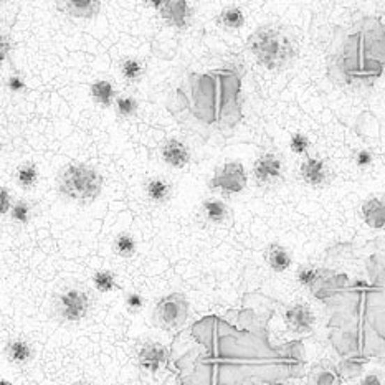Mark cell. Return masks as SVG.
Masks as SVG:
<instances>
[{
	"label": "cell",
	"mask_w": 385,
	"mask_h": 385,
	"mask_svg": "<svg viewBox=\"0 0 385 385\" xmlns=\"http://www.w3.org/2000/svg\"><path fill=\"white\" fill-rule=\"evenodd\" d=\"M169 361V349L164 344L147 341L137 351V364L146 372H158Z\"/></svg>",
	"instance_id": "cell-10"
},
{
	"label": "cell",
	"mask_w": 385,
	"mask_h": 385,
	"mask_svg": "<svg viewBox=\"0 0 385 385\" xmlns=\"http://www.w3.org/2000/svg\"><path fill=\"white\" fill-rule=\"evenodd\" d=\"M144 306H146V299L141 293H137V291H129L126 296H124V308H126V311L131 312V315L141 312L144 310Z\"/></svg>",
	"instance_id": "cell-29"
},
{
	"label": "cell",
	"mask_w": 385,
	"mask_h": 385,
	"mask_svg": "<svg viewBox=\"0 0 385 385\" xmlns=\"http://www.w3.org/2000/svg\"><path fill=\"white\" fill-rule=\"evenodd\" d=\"M296 280L299 285L304 286V288L316 289L317 286L321 285V281L324 280V271L311 265L299 266L296 271Z\"/></svg>",
	"instance_id": "cell-23"
},
{
	"label": "cell",
	"mask_w": 385,
	"mask_h": 385,
	"mask_svg": "<svg viewBox=\"0 0 385 385\" xmlns=\"http://www.w3.org/2000/svg\"><path fill=\"white\" fill-rule=\"evenodd\" d=\"M73 385H93V384L88 382V380H78V382H75Z\"/></svg>",
	"instance_id": "cell-37"
},
{
	"label": "cell",
	"mask_w": 385,
	"mask_h": 385,
	"mask_svg": "<svg viewBox=\"0 0 385 385\" xmlns=\"http://www.w3.org/2000/svg\"><path fill=\"white\" fill-rule=\"evenodd\" d=\"M119 73L128 84H136L144 78L146 63L137 56H124L119 63Z\"/></svg>",
	"instance_id": "cell-19"
},
{
	"label": "cell",
	"mask_w": 385,
	"mask_h": 385,
	"mask_svg": "<svg viewBox=\"0 0 385 385\" xmlns=\"http://www.w3.org/2000/svg\"><path fill=\"white\" fill-rule=\"evenodd\" d=\"M217 24L227 30H240L245 25V13L240 7H227L218 13Z\"/></svg>",
	"instance_id": "cell-22"
},
{
	"label": "cell",
	"mask_w": 385,
	"mask_h": 385,
	"mask_svg": "<svg viewBox=\"0 0 385 385\" xmlns=\"http://www.w3.org/2000/svg\"><path fill=\"white\" fill-rule=\"evenodd\" d=\"M375 266H377V275L385 281V257Z\"/></svg>",
	"instance_id": "cell-34"
},
{
	"label": "cell",
	"mask_w": 385,
	"mask_h": 385,
	"mask_svg": "<svg viewBox=\"0 0 385 385\" xmlns=\"http://www.w3.org/2000/svg\"><path fill=\"white\" fill-rule=\"evenodd\" d=\"M354 163H356L357 167L364 171V169H369L370 165H372V163H374V154L370 151L362 149V151H359L356 154V158H354Z\"/></svg>",
	"instance_id": "cell-31"
},
{
	"label": "cell",
	"mask_w": 385,
	"mask_h": 385,
	"mask_svg": "<svg viewBox=\"0 0 385 385\" xmlns=\"http://www.w3.org/2000/svg\"><path fill=\"white\" fill-rule=\"evenodd\" d=\"M189 316V303L182 293H171L160 298L156 304L154 317L158 324L165 331L182 328Z\"/></svg>",
	"instance_id": "cell-4"
},
{
	"label": "cell",
	"mask_w": 385,
	"mask_h": 385,
	"mask_svg": "<svg viewBox=\"0 0 385 385\" xmlns=\"http://www.w3.org/2000/svg\"><path fill=\"white\" fill-rule=\"evenodd\" d=\"M144 194L146 199L154 205H164L172 199L174 187L172 182L167 177L154 176L147 179L144 183Z\"/></svg>",
	"instance_id": "cell-13"
},
{
	"label": "cell",
	"mask_w": 385,
	"mask_h": 385,
	"mask_svg": "<svg viewBox=\"0 0 385 385\" xmlns=\"http://www.w3.org/2000/svg\"><path fill=\"white\" fill-rule=\"evenodd\" d=\"M10 218L17 225H27V223L32 220V205L24 199L13 202L10 209Z\"/></svg>",
	"instance_id": "cell-27"
},
{
	"label": "cell",
	"mask_w": 385,
	"mask_h": 385,
	"mask_svg": "<svg viewBox=\"0 0 385 385\" xmlns=\"http://www.w3.org/2000/svg\"><path fill=\"white\" fill-rule=\"evenodd\" d=\"M12 205L13 204H12L10 190H8L6 186H2V215H3V217H6V215L10 212Z\"/></svg>",
	"instance_id": "cell-32"
},
{
	"label": "cell",
	"mask_w": 385,
	"mask_h": 385,
	"mask_svg": "<svg viewBox=\"0 0 385 385\" xmlns=\"http://www.w3.org/2000/svg\"><path fill=\"white\" fill-rule=\"evenodd\" d=\"M285 324L294 334H310L316 324V316L306 303H294L285 311Z\"/></svg>",
	"instance_id": "cell-9"
},
{
	"label": "cell",
	"mask_w": 385,
	"mask_h": 385,
	"mask_svg": "<svg viewBox=\"0 0 385 385\" xmlns=\"http://www.w3.org/2000/svg\"><path fill=\"white\" fill-rule=\"evenodd\" d=\"M361 213L370 228H375V230L385 228V194H375L364 200Z\"/></svg>",
	"instance_id": "cell-12"
},
{
	"label": "cell",
	"mask_w": 385,
	"mask_h": 385,
	"mask_svg": "<svg viewBox=\"0 0 385 385\" xmlns=\"http://www.w3.org/2000/svg\"><path fill=\"white\" fill-rule=\"evenodd\" d=\"M289 149L293 154L296 156H310V149H311V141L306 134L303 133H294L289 139Z\"/></svg>",
	"instance_id": "cell-28"
},
{
	"label": "cell",
	"mask_w": 385,
	"mask_h": 385,
	"mask_svg": "<svg viewBox=\"0 0 385 385\" xmlns=\"http://www.w3.org/2000/svg\"><path fill=\"white\" fill-rule=\"evenodd\" d=\"M202 215L205 222L212 223V225H222L228 218V207L227 204L220 199H207L202 204Z\"/></svg>",
	"instance_id": "cell-20"
},
{
	"label": "cell",
	"mask_w": 385,
	"mask_h": 385,
	"mask_svg": "<svg viewBox=\"0 0 385 385\" xmlns=\"http://www.w3.org/2000/svg\"><path fill=\"white\" fill-rule=\"evenodd\" d=\"M89 96H91L93 103L103 107V110L114 106L116 100H118L114 84L110 80H96V82H93L91 86H89Z\"/></svg>",
	"instance_id": "cell-18"
},
{
	"label": "cell",
	"mask_w": 385,
	"mask_h": 385,
	"mask_svg": "<svg viewBox=\"0 0 385 385\" xmlns=\"http://www.w3.org/2000/svg\"><path fill=\"white\" fill-rule=\"evenodd\" d=\"M160 158H163V160L169 165V167L186 169L190 163V151L186 142L172 137V139H167L163 144Z\"/></svg>",
	"instance_id": "cell-11"
},
{
	"label": "cell",
	"mask_w": 385,
	"mask_h": 385,
	"mask_svg": "<svg viewBox=\"0 0 385 385\" xmlns=\"http://www.w3.org/2000/svg\"><path fill=\"white\" fill-rule=\"evenodd\" d=\"M139 110V103L131 95H121L114 103V111L121 119H131Z\"/></svg>",
	"instance_id": "cell-25"
},
{
	"label": "cell",
	"mask_w": 385,
	"mask_h": 385,
	"mask_svg": "<svg viewBox=\"0 0 385 385\" xmlns=\"http://www.w3.org/2000/svg\"><path fill=\"white\" fill-rule=\"evenodd\" d=\"M299 176L306 186L315 187V189H322L329 186L331 182V169L321 158L315 156H306L299 167Z\"/></svg>",
	"instance_id": "cell-8"
},
{
	"label": "cell",
	"mask_w": 385,
	"mask_h": 385,
	"mask_svg": "<svg viewBox=\"0 0 385 385\" xmlns=\"http://www.w3.org/2000/svg\"><path fill=\"white\" fill-rule=\"evenodd\" d=\"M248 177L243 164L239 160H227L215 169V174L210 181V189L217 194L230 197L245 190Z\"/></svg>",
	"instance_id": "cell-3"
},
{
	"label": "cell",
	"mask_w": 385,
	"mask_h": 385,
	"mask_svg": "<svg viewBox=\"0 0 385 385\" xmlns=\"http://www.w3.org/2000/svg\"><path fill=\"white\" fill-rule=\"evenodd\" d=\"M7 52H8L7 37H3V38H2V61H6V58H7Z\"/></svg>",
	"instance_id": "cell-35"
},
{
	"label": "cell",
	"mask_w": 385,
	"mask_h": 385,
	"mask_svg": "<svg viewBox=\"0 0 385 385\" xmlns=\"http://www.w3.org/2000/svg\"><path fill=\"white\" fill-rule=\"evenodd\" d=\"M359 385H384V382H382V377H380L377 372H370L361 380Z\"/></svg>",
	"instance_id": "cell-33"
},
{
	"label": "cell",
	"mask_w": 385,
	"mask_h": 385,
	"mask_svg": "<svg viewBox=\"0 0 385 385\" xmlns=\"http://www.w3.org/2000/svg\"><path fill=\"white\" fill-rule=\"evenodd\" d=\"M149 6L158 8L163 19L176 27L179 30L187 29L192 22V10L190 3L186 0H156V2H147Z\"/></svg>",
	"instance_id": "cell-7"
},
{
	"label": "cell",
	"mask_w": 385,
	"mask_h": 385,
	"mask_svg": "<svg viewBox=\"0 0 385 385\" xmlns=\"http://www.w3.org/2000/svg\"><path fill=\"white\" fill-rule=\"evenodd\" d=\"M93 286H95L96 291L106 294L118 288V280H116V275L111 270H100L93 275Z\"/></svg>",
	"instance_id": "cell-26"
},
{
	"label": "cell",
	"mask_w": 385,
	"mask_h": 385,
	"mask_svg": "<svg viewBox=\"0 0 385 385\" xmlns=\"http://www.w3.org/2000/svg\"><path fill=\"white\" fill-rule=\"evenodd\" d=\"M3 352H6V357L8 362H12L13 365H19V367L27 365L33 359L32 344L27 342L25 339H20V338L10 339V341L6 344Z\"/></svg>",
	"instance_id": "cell-15"
},
{
	"label": "cell",
	"mask_w": 385,
	"mask_h": 385,
	"mask_svg": "<svg viewBox=\"0 0 385 385\" xmlns=\"http://www.w3.org/2000/svg\"><path fill=\"white\" fill-rule=\"evenodd\" d=\"M55 6L60 12L76 19H93L101 10V2L98 0H60Z\"/></svg>",
	"instance_id": "cell-14"
},
{
	"label": "cell",
	"mask_w": 385,
	"mask_h": 385,
	"mask_svg": "<svg viewBox=\"0 0 385 385\" xmlns=\"http://www.w3.org/2000/svg\"><path fill=\"white\" fill-rule=\"evenodd\" d=\"M341 372L331 362H317L308 375V385H339Z\"/></svg>",
	"instance_id": "cell-17"
},
{
	"label": "cell",
	"mask_w": 385,
	"mask_h": 385,
	"mask_svg": "<svg viewBox=\"0 0 385 385\" xmlns=\"http://www.w3.org/2000/svg\"><path fill=\"white\" fill-rule=\"evenodd\" d=\"M40 179V172L37 164L33 163H24L17 167L15 171V182L20 189L24 190H32L33 187H37Z\"/></svg>",
	"instance_id": "cell-21"
},
{
	"label": "cell",
	"mask_w": 385,
	"mask_h": 385,
	"mask_svg": "<svg viewBox=\"0 0 385 385\" xmlns=\"http://www.w3.org/2000/svg\"><path fill=\"white\" fill-rule=\"evenodd\" d=\"M0 385H12L10 382H8L7 379H2V382H0Z\"/></svg>",
	"instance_id": "cell-38"
},
{
	"label": "cell",
	"mask_w": 385,
	"mask_h": 385,
	"mask_svg": "<svg viewBox=\"0 0 385 385\" xmlns=\"http://www.w3.org/2000/svg\"><path fill=\"white\" fill-rule=\"evenodd\" d=\"M6 86L10 93H25L27 91V83L25 78L19 73H10L6 80Z\"/></svg>",
	"instance_id": "cell-30"
},
{
	"label": "cell",
	"mask_w": 385,
	"mask_h": 385,
	"mask_svg": "<svg viewBox=\"0 0 385 385\" xmlns=\"http://www.w3.org/2000/svg\"><path fill=\"white\" fill-rule=\"evenodd\" d=\"M246 47L257 61L271 71L286 70L296 60L299 47L296 38L281 25L266 24L250 35Z\"/></svg>",
	"instance_id": "cell-1"
},
{
	"label": "cell",
	"mask_w": 385,
	"mask_h": 385,
	"mask_svg": "<svg viewBox=\"0 0 385 385\" xmlns=\"http://www.w3.org/2000/svg\"><path fill=\"white\" fill-rule=\"evenodd\" d=\"M283 160L276 152H265V154L258 156L253 164L255 182L263 189H271V187L278 186L283 181Z\"/></svg>",
	"instance_id": "cell-5"
},
{
	"label": "cell",
	"mask_w": 385,
	"mask_h": 385,
	"mask_svg": "<svg viewBox=\"0 0 385 385\" xmlns=\"http://www.w3.org/2000/svg\"><path fill=\"white\" fill-rule=\"evenodd\" d=\"M103 183L100 171L84 163L66 164L56 176L58 194L80 205L95 202L101 195Z\"/></svg>",
	"instance_id": "cell-2"
},
{
	"label": "cell",
	"mask_w": 385,
	"mask_h": 385,
	"mask_svg": "<svg viewBox=\"0 0 385 385\" xmlns=\"http://www.w3.org/2000/svg\"><path fill=\"white\" fill-rule=\"evenodd\" d=\"M58 316L66 322H80L88 316L89 296L83 289H66L56 301Z\"/></svg>",
	"instance_id": "cell-6"
},
{
	"label": "cell",
	"mask_w": 385,
	"mask_h": 385,
	"mask_svg": "<svg viewBox=\"0 0 385 385\" xmlns=\"http://www.w3.org/2000/svg\"><path fill=\"white\" fill-rule=\"evenodd\" d=\"M265 262L271 271L285 273L293 263V255L283 245L270 243L265 250Z\"/></svg>",
	"instance_id": "cell-16"
},
{
	"label": "cell",
	"mask_w": 385,
	"mask_h": 385,
	"mask_svg": "<svg viewBox=\"0 0 385 385\" xmlns=\"http://www.w3.org/2000/svg\"><path fill=\"white\" fill-rule=\"evenodd\" d=\"M113 252L118 255L119 258H133L137 252V241L131 234L123 232V234H118L114 236Z\"/></svg>",
	"instance_id": "cell-24"
},
{
	"label": "cell",
	"mask_w": 385,
	"mask_h": 385,
	"mask_svg": "<svg viewBox=\"0 0 385 385\" xmlns=\"http://www.w3.org/2000/svg\"><path fill=\"white\" fill-rule=\"evenodd\" d=\"M266 385H286L283 380H271V382H268Z\"/></svg>",
	"instance_id": "cell-36"
}]
</instances>
